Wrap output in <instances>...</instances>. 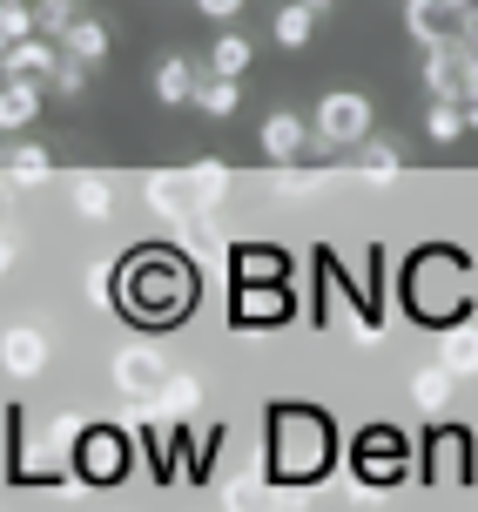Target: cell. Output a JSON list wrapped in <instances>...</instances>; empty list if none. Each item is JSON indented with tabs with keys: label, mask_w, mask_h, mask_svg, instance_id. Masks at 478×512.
Instances as JSON below:
<instances>
[{
	"label": "cell",
	"mask_w": 478,
	"mask_h": 512,
	"mask_svg": "<svg viewBox=\"0 0 478 512\" xmlns=\"http://www.w3.org/2000/svg\"><path fill=\"white\" fill-rule=\"evenodd\" d=\"M41 364H48V337L34 331V324H7V331H0V371L14 384L41 378Z\"/></svg>",
	"instance_id": "cell-5"
},
{
	"label": "cell",
	"mask_w": 478,
	"mask_h": 512,
	"mask_svg": "<svg viewBox=\"0 0 478 512\" xmlns=\"http://www.w3.org/2000/svg\"><path fill=\"white\" fill-rule=\"evenodd\" d=\"M256 142H263L270 162H297L303 142H317V128H303L297 108H277V115H263V135H256Z\"/></svg>",
	"instance_id": "cell-6"
},
{
	"label": "cell",
	"mask_w": 478,
	"mask_h": 512,
	"mask_svg": "<svg viewBox=\"0 0 478 512\" xmlns=\"http://www.w3.org/2000/svg\"><path fill=\"white\" fill-rule=\"evenodd\" d=\"M41 75H7V88H0V128H27L34 115H41Z\"/></svg>",
	"instance_id": "cell-12"
},
{
	"label": "cell",
	"mask_w": 478,
	"mask_h": 512,
	"mask_svg": "<svg viewBox=\"0 0 478 512\" xmlns=\"http://www.w3.org/2000/svg\"><path fill=\"white\" fill-rule=\"evenodd\" d=\"M27 34H41V7L7 0V7H0V41H27Z\"/></svg>",
	"instance_id": "cell-23"
},
{
	"label": "cell",
	"mask_w": 478,
	"mask_h": 512,
	"mask_svg": "<svg viewBox=\"0 0 478 512\" xmlns=\"http://www.w3.org/2000/svg\"><path fill=\"white\" fill-rule=\"evenodd\" d=\"M250 0H196V14H209V21H229V14H243Z\"/></svg>",
	"instance_id": "cell-31"
},
{
	"label": "cell",
	"mask_w": 478,
	"mask_h": 512,
	"mask_svg": "<svg viewBox=\"0 0 478 512\" xmlns=\"http://www.w3.org/2000/svg\"><path fill=\"white\" fill-rule=\"evenodd\" d=\"M48 169H54L48 149H27V142H21V149H7V162H0V176L14 182V189H21V182H41Z\"/></svg>",
	"instance_id": "cell-19"
},
{
	"label": "cell",
	"mask_w": 478,
	"mask_h": 512,
	"mask_svg": "<svg viewBox=\"0 0 478 512\" xmlns=\"http://www.w3.org/2000/svg\"><path fill=\"white\" fill-rule=\"evenodd\" d=\"M236 102H243V88H236V75H209L196 88V108L209 115V122H229L236 115Z\"/></svg>",
	"instance_id": "cell-16"
},
{
	"label": "cell",
	"mask_w": 478,
	"mask_h": 512,
	"mask_svg": "<svg viewBox=\"0 0 478 512\" xmlns=\"http://www.w3.org/2000/svg\"><path fill=\"white\" fill-rule=\"evenodd\" d=\"M122 438L115 432H95V438H81V472H88V479H115V472H122Z\"/></svg>",
	"instance_id": "cell-15"
},
{
	"label": "cell",
	"mask_w": 478,
	"mask_h": 512,
	"mask_svg": "<svg viewBox=\"0 0 478 512\" xmlns=\"http://www.w3.org/2000/svg\"><path fill=\"white\" fill-rule=\"evenodd\" d=\"M458 102H465V122L478 128V75H472V88H465V95H458Z\"/></svg>",
	"instance_id": "cell-33"
},
{
	"label": "cell",
	"mask_w": 478,
	"mask_h": 512,
	"mask_svg": "<svg viewBox=\"0 0 478 512\" xmlns=\"http://www.w3.org/2000/svg\"><path fill=\"white\" fill-rule=\"evenodd\" d=\"M189 176H196V209H216V196L229 189V169L223 162H196Z\"/></svg>",
	"instance_id": "cell-24"
},
{
	"label": "cell",
	"mask_w": 478,
	"mask_h": 512,
	"mask_svg": "<svg viewBox=\"0 0 478 512\" xmlns=\"http://www.w3.org/2000/svg\"><path fill=\"white\" fill-rule=\"evenodd\" d=\"M452 391H458V371H452L445 358H438V364H418V371H411V405L431 411V418H445V411H452Z\"/></svg>",
	"instance_id": "cell-11"
},
{
	"label": "cell",
	"mask_w": 478,
	"mask_h": 512,
	"mask_svg": "<svg viewBox=\"0 0 478 512\" xmlns=\"http://www.w3.org/2000/svg\"><path fill=\"white\" fill-rule=\"evenodd\" d=\"M445 283H458V270H452V256H438V277H431L425 290H418V304H425L431 317H445V310H452V304H445Z\"/></svg>",
	"instance_id": "cell-27"
},
{
	"label": "cell",
	"mask_w": 478,
	"mask_h": 512,
	"mask_svg": "<svg viewBox=\"0 0 478 512\" xmlns=\"http://www.w3.org/2000/svg\"><path fill=\"white\" fill-rule=\"evenodd\" d=\"M0 68H7V75H41V81H54V68H61V41H54V34H27V41H7Z\"/></svg>",
	"instance_id": "cell-7"
},
{
	"label": "cell",
	"mask_w": 478,
	"mask_h": 512,
	"mask_svg": "<svg viewBox=\"0 0 478 512\" xmlns=\"http://www.w3.org/2000/svg\"><path fill=\"white\" fill-rule=\"evenodd\" d=\"M357 155H364V169H371V176H398V169H404V149L391 142V135H364Z\"/></svg>",
	"instance_id": "cell-20"
},
{
	"label": "cell",
	"mask_w": 478,
	"mask_h": 512,
	"mask_svg": "<svg viewBox=\"0 0 478 512\" xmlns=\"http://www.w3.org/2000/svg\"><path fill=\"white\" fill-rule=\"evenodd\" d=\"M250 41H243V34H216V41H209V75H250Z\"/></svg>",
	"instance_id": "cell-17"
},
{
	"label": "cell",
	"mask_w": 478,
	"mask_h": 512,
	"mask_svg": "<svg viewBox=\"0 0 478 512\" xmlns=\"http://www.w3.org/2000/svg\"><path fill=\"white\" fill-rule=\"evenodd\" d=\"M142 196H149L155 216H189V209H196V176H189V169H155V176L142 182Z\"/></svg>",
	"instance_id": "cell-8"
},
{
	"label": "cell",
	"mask_w": 478,
	"mask_h": 512,
	"mask_svg": "<svg viewBox=\"0 0 478 512\" xmlns=\"http://www.w3.org/2000/svg\"><path fill=\"white\" fill-rule=\"evenodd\" d=\"M169 384V364H162V351H149V344H128V351H115V391L122 398H155Z\"/></svg>",
	"instance_id": "cell-4"
},
{
	"label": "cell",
	"mask_w": 478,
	"mask_h": 512,
	"mask_svg": "<svg viewBox=\"0 0 478 512\" xmlns=\"http://www.w3.org/2000/svg\"><path fill=\"white\" fill-rule=\"evenodd\" d=\"M465 102H431V115H425V135L431 142H458V135H465Z\"/></svg>",
	"instance_id": "cell-21"
},
{
	"label": "cell",
	"mask_w": 478,
	"mask_h": 512,
	"mask_svg": "<svg viewBox=\"0 0 478 512\" xmlns=\"http://www.w3.org/2000/svg\"><path fill=\"white\" fill-rule=\"evenodd\" d=\"M404 27H411L418 48H458V41L472 34V21H465L458 0H404Z\"/></svg>",
	"instance_id": "cell-3"
},
{
	"label": "cell",
	"mask_w": 478,
	"mask_h": 512,
	"mask_svg": "<svg viewBox=\"0 0 478 512\" xmlns=\"http://www.w3.org/2000/svg\"><path fill=\"white\" fill-rule=\"evenodd\" d=\"M122 310L128 317H142V324H176L182 310H189V270H182L176 250H135L122 263Z\"/></svg>",
	"instance_id": "cell-1"
},
{
	"label": "cell",
	"mask_w": 478,
	"mask_h": 512,
	"mask_svg": "<svg viewBox=\"0 0 478 512\" xmlns=\"http://www.w3.org/2000/svg\"><path fill=\"white\" fill-rule=\"evenodd\" d=\"M310 128H317L324 149H357L371 135V102L357 88H330L324 102H317V115H310Z\"/></svg>",
	"instance_id": "cell-2"
},
{
	"label": "cell",
	"mask_w": 478,
	"mask_h": 512,
	"mask_svg": "<svg viewBox=\"0 0 478 512\" xmlns=\"http://www.w3.org/2000/svg\"><path fill=\"white\" fill-rule=\"evenodd\" d=\"M236 310H243V317H256V324H277L283 310H290V297H283V290H250V283H243Z\"/></svg>",
	"instance_id": "cell-22"
},
{
	"label": "cell",
	"mask_w": 478,
	"mask_h": 512,
	"mask_svg": "<svg viewBox=\"0 0 478 512\" xmlns=\"http://www.w3.org/2000/svg\"><path fill=\"white\" fill-rule=\"evenodd\" d=\"M458 54H465V68H472V75H478V21H472V34L458 41Z\"/></svg>",
	"instance_id": "cell-32"
},
{
	"label": "cell",
	"mask_w": 478,
	"mask_h": 512,
	"mask_svg": "<svg viewBox=\"0 0 478 512\" xmlns=\"http://www.w3.org/2000/svg\"><path fill=\"white\" fill-rule=\"evenodd\" d=\"M458 7H465V21H478V0H458Z\"/></svg>",
	"instance_id": "cell-34"
},
{
	"label": "cell",
	"mask_w": 478,
	"mask_h": 512,
	"mask_svg": "<svg viewBox=\"0 0 478 512\" xmlns=\"http://www.w3.org/2000/svg\"><path fill=\"white\" fill-rule=\"evenodd\" d=\"M371 472L378 479H398V445L391 438H371Z\"/></svg>",
	"instance_id": "cell-30"
},
{
	"label": "cell",
	"mask_w": 478,
	"mask_h": 512,
	"mask_svg": "<svg viewBox=\"0 0 478 512\" xmlns=\"http://www.w3.org/2000/svg\"><path fill=\"white\" fill-rule=\"evenodd\" d=\"M88 68H95V61H81V54L61 48V68H54V95H81V88H88Z\"/></svg>",
	"instance_id": "cell-26"
},
{
	"label": "cell",
	"mask_w": 478,
	"mask_h": 512,
	"mask_svg": "<svg viewBox=\"0 0 478 512\" xmlns=\"http://www.w3.org/2000/svg\"><path fill=\"white\" fill-rule=\"evenodd\" d=\"M75 21H81L75 0H41V34H54V41H61V34H68Z\"/></svg>",
	"instance_id": "cell-29"
},
{
	"label": "cell",
	"mask_w": 478,
	"mask_h": 512,
	"mask_svg": "<svg viewBox=\"0 0 478 512\" xmlns=\"http://www.w3.org/2000/svg\"><path fill=\"white\" fill-rule=\"evenodd\" d=\"M310 7H317V14H324V7H330V0H310Z\"/></svg>",
	"instance_id": "cell-35"
},
{
	"label": "cell",
	"mask_w": 478,
	"mask_h": 512,
	"mask_svg": "<svg viewBox=\"0 0 478 512\" xmlns=\"http://www.w3.org/2000/svg\"><path fill=\"white\" fill-rule=\"evenodd\" d=\"M277 189L283 196H310V189H324L317 169H297V162H277Z\"/></svg>",
	"instance_id": "cell-28"
},
{
	"label": "cell",
	"mask_w": 478,
	"mask_h": 512,
	"mask_svg": "<svg viewBox=\"0 0 478 512\" xmlns=\"http://www.w3.org/2000/svg\"><path fill=\"white\" fill-rule=\"evenodd\" d=\"M196 88H202V68L189 61V54H162V61H155V102L189 108V102H196Z\"/></svg>",
	"instance_id": "cell-10"
},
{
	"label": "cell",
	"mask_w": 478,
	"mask_h": 512,
	"mask_svg": "<svg viewBox=\"0 0 478 512\" xmlns=\"http://www.w3.org/2000/svg\"><path fill=\"white\" fill-rule=\"evenodd\" d=\"M270 34H277V48L303 54V48H310V34H317V7H310V0H290V7H277Z\"/></svg>",
	"instance_id": "cell-13"
},
{
	"label": "cell",
	"mask_w": 478,
	"mask_h": 512,
	"mask_svg": "<svg viewBox=\"0 0 478 512\" xmlns=\"http://www.w3.org/2000/svg\"><path fill=\"white\" fill-rule=\"evenodd\" d=\"M438 358L452 364L458 378H478V324H445V337H438Z\"/></svg>",
	"instance_id": "cell-14"
},
{
	"label": "cell",
	"mask_w": 478,
	"mask_h": 512,
	"mask_svg": "<svg viewBox=\"0 0 478 512\" xmlns=\"http://www.w3.org/2000/svg\"><path fill=\"white\" fill-rule=\"evenodd\" d=\"M196 405H202V384L196 378H169V384H162V411H169V418H189Z\"/></svg>",
	"instance_id": "cell-25"
},
{
	"label": "cell",
	"mask_w": 478,
	"mask_h": 512,
	"mask_svg": "<svg viewBox=\"0 0 478 512\" xmlns=\"http://www.w3.org/2000/svg\"><path fill=\"white\" fill-rule=\"evenodd\" d=\"M61 48L68 54H81V61H108V27L95 21V14H81L68 34H61Z\"/></svg>",
	"instance_id": "cell-18"
},
{
	"label": "cell",
	"mask_w": 478,
	"mask_h": 512,
	"mask_svg": "<svg viewBox=\"0 0 478 512\" xmlns=\"http://www.w3.org/2000/svg\"><path fill=\"white\" fill-rule=\"evenodd\" d=\"M68 203H75L81 223H108V216H115V176H101V169L68 176Z\"/></svg>",
	"instance_id": "cell-9"
}]
</instances>
